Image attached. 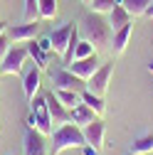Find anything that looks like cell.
Here are the masks:
<instances>
[{
  "label": "cell",
  "instance_id": "obj_32",
  "mask_svg": "<svg viewBox=\"0 0 153 155\" xmlns=\"http://www.w3.org/2000/svg\"><path fill=\"white\" fill-rule=\"evenodd\" d=\"M148 71H151V74H153V62H151V64H148Z\"/></svg>",
  "mask_w": 153,
  "mask_h": 155
},
{
  "label": "cell",
  "instance_id": "obj_7",
  "mask_svg": "<svg viewBox=\"0 0 153 155\" xmlns=\"http://www.w3.org/2000/svg\"><path fill=\"white\" fill-rule=\"evenodd\" d=\"M30 104H32V113H35V118H37V130H40L42 135H52V121H49V111H47L45 94L42 96H35Z\"/></svg>",
  "mask_w": 153,
  "mask_h": 155
},
{
  "label": "cell",
  "instance_id": "obj_29",
  "mask_svg": "<svg viewBox=\"0 0 153 155\" xmlns=\"http://www.w3.org/2000/svg\"><path fill=\"white\" fill-rule=\"evenodd\" d=\"M146 17H153V3L148 5V10H146Z\"/></svg>",
  "mask_w": 153,
  "mask_h": 155
},
{
  "label": "cell",
  "instance_id": "obj_1",
  "mask_svg": "<svg viewBox=\"0 0 153 155\" xmlns=\"http://www.w3.org/2000/svg\"><path fill=\"white\" fill-rule=\"evenodd\" d=\"M111 37H114V30H111L109 20H104V15L91 12L82 20V40H87L94 49L111 47Z\"/></svg>",
  "mask_w": 153,
  "mask_h": 155
},
{
  "label": "cell",
  "instance_id": "obj_13",
  "mask_svg": "<svg viewBox=\"0 0 153 155\" xmlns=\"http://www.w3.org/2000/svg\"><path fill=\"white\" fill-rule=\"evenodd\" d=\"M131 32H133V25H131V22H128V25H124L121 30L114 32V37H111V49H114V57H121V54L126 52L128 40H131Z\"/></svg>",
  "mask_w": 153,
  "mask_h": 155
},
{
  "label": "cell",
  "instance_id": "obj_8",
  "mask_svg": "<svg viewBox=\"0 0 153 155\" xmlns=\"http://www.w3.org/2000/svg\"><path fill=\"white\" fill-rule=\"evenodd\" d=\"M52 84H54V89H72V91H84L87 89V81L79 79L76 74H72L67 67L52 74Z\"/></svg>",
  "mask_w": 153,
  "mask_h": 155
},
{
  "label": "cell",
  "instance_id": "obj_20",
  "mask_svg": "<svg viewBox=\"0 0 153 155\" xmlns=\"http://www.w3.org/2000/svg\"><path fill=\"white\" fill-rule=\"evenodd\" d=\"M131 153H138V155H151L153 153V135L148 133V135H141V138H136L131 143V148H128Z\"/></svg>",
  "mask_w": 153,
  "mask_h": 155
},
{
  "label": "cell",
  "instance_id": "obj_12",
  "mask_svg": "<svg viewBox=\"0 0 153 155\" xmlns=\"http://www.w3.org/2000/svg\"><path fill=\"white\" fill-rule=\"evenodd\" d=\"M25 148H27V155H47L45 135L37 128H27L25 130Z\"/></svg>",
  "mask_w": 153,
  "mask_h": 155
},
{
  "label": "cell",
  "instance_id": "obj_4",
  "mask_svg": "<svg viewBox=\"0 0 153 155\" xmlns=\"http://www.w3.org/2000/svg\"><path fill=\"white\" fill-rule=\"evenodd\" d=\"M30 59V52L27 47H10V52L3 57L0 62V74H8V76H17L22 71V67Z\"/></svg>",
  "mask_w": 153,
  "mask_h": 155
},
{
  "label": "cell",
  "instance_id": "obj_26",
  "mask_svg": "<svg viewBox=\"0 0 153 155\" xmlns=\"http://www.w3.org/2000/svg\"><path fill=\"white\" fill-rule=\"evenodd\" d=\"M10 52V37L8 35H0V62H3V57Z\"/></svg>",
  "mask_w": 153,
  "mask_h": 155
},
{
  "label": "cell",
  "instance_id": "obj_3",
  "mask_svg": "<svg viewBox=\"0 0 153 155\" xmlns=\"http://www.w3.org/2000/svg\"><path fill=\"white\" fill-rule=\"evenodd\" d=\"M87 140H84V133L76 123H64L59 128L52 130V145H49V155H59L64 150H72V148H82Z\"/></svg>",
  "mask_w": 153,
  "mask_h": 155
},
{
  "label": "cell",
  "instance_id": "obj_16",
  "mask_svg": "<svg viewBox=\"0 0 153 155\" xmlns=\"http://www.w3.org/2000/svg\"><path fill=\"white\" fill-rule=\"evenodd\" d=\"M131 20H133V17L128 15V10H126L121 3H119L116 8H114V10L109 12V25H111V30H114V32H116V30H121L124 25H128Z\"/></svg>",
  "mask_w": 153,
  "mask_h": 155
},
{
  "label": "cell",
  "instance_id": "obj_27",
  "mask_svg": "<svg viewBox=\"0 0 153 155\" xmlns=\"http://www.w3.org/2000/svg\"><path fill=\"white\" fill-rule=\"evenodd\" d=\"M79 150H82V155H99V148H94V145H89V143H84Z\"/></svg>",
  "mask_w": 153,
  "mask_h": 155
},
{
  "label": "cell",
  "instance_id": "obj_24",
  "mask_svg": "<svg viewBox=\"0 0 153 155\" xmlns=\"http://www.w3.org/2000/svg\"><path fill=\"white\" fill-rule=\"evenodd\" d=\"M40 17L42 20H54L57 17V0H40Z\"/></svg>",
  "mask_w": 153,
  "mask_h": 155
},
{
  "label": "cell",
  "instance_id": "obj_14",
  "mask_svg": "<svg viewBox=\"0 0 153 155\" xmlns=\"http://www.w3.org/2000/svg\"><path fill=\"white\" fill-rule=\"evenodd\" d=\"M40 71H42L40 67H32V69H27L25 79H22V89H25L27 101H32L37 96V91H40Z\"/></svg>",
  "mask_w": 153,
  "mask_h": 155
},
{
  "label": "cell",
  "instance_id": "obj_11",
  "mask_svg": "<svg viewBox=\"0 0 153 155\" xmlns=\"http://www.w3.org/2000/svg\"><path fill=\"white\" fill-rule=\"evenodd\" d=\"M5 35L10 42H30L37 37V22H22V25H8Z\"/></svg>",
  "mask_w": 153,
  "mask_h": 155
},
{
  "label": "cell",
  "instance_id": "obj_31",
  "mask_svg": "<svg viewBox=\"0 0 153 155\" xmlns=\"http://www.w3.org/2000/svg\"><path fill=\"white\" fill-rule=\"evenodd\" d=\"M82 3H84V5H87V8H89V5H91V0H82Z\"/></svg>",
  "mask_w": 153,
  "mask_h": 155
},
{
  "label": "cell",
  "instance_id": "obj_21",
  "mask_svg": "<svg viewBox=\"0 0 153 155\" xmlns=\"http://www.w3.org/2000/svg\"><path fill=\"white\" fill-rule=\"evenodd\" d=\"M37 20H40V0H25L22 22H37Z\"/></svg>",
  "mask_w": 153,
  "mask_h": 155
},
{
  "label": "cell",
  "instance_id": "obj_9",
  "mask_svg": "<svg viewBox=\"0 0 153 155\" xmlns=\"http://www.w3.org/2000/svg\"><path fill=\"white\" fill-rule=\"evenodd\" d=\"M101 67V62H99V57H97V52H94V54H89V57H84V59H74L67 69L72 71V74H76V76H79V79H89V76L94 74V71H97Z\"/></svg>",
  "mask_w": 153,
  "mask_h": 155
},
{
  "label": "cell",
  "instance_id": "obj_33",
  "mask_svg": "<svg viewBox=\"0 0 153 155\" xmlns=\"http://www.w3.org/2000/svg\"><path fill=\"white\" fill-rule=\"evenodd\" d=\"M126 155H138V153H131V150H128V153H126Z\"/></svg>",
  "mask_w": 153,
  "mask_h": 155
},
{
  "label": "cell",
  "instance_id": "obj_22",
  "mask_svg": "<svg viewBox=\"0 0 153 155\" xmlns=\"http://www.w3.org/2000/svg\"><path fill=\"white\" fill-rule=\"evenodd\" d=\"M119 3H121V0H91L89 10H91V12H97V15H109Z\"/></svg>",
  "mask_w": 153,
  "mask_h": 155
},
{
  "label": "cell",
  "instance_id": "obj_15",
  "mask_svg": "<svg viewBox=\"0 0 153 155\" xmlns=\"http://www.w3.org/2000/svg\"><path fill=\"white\" fill-rule=\"evenodd\" d=\"M69 116H72V123H76V126H79V128H84L87 123H91L94 118H99V116L97 113H94L84 101L79 104V106H74L72 111H69Z\"/></svg>",
  "mask_w": 153,
  "mask_h": 155
},
{
  "label": "cell",
  "instance_id": "obj_28",
  "mask_svg": "<svg viewBox=\"0 0 153 155\" xmlns=\"http://www.w3.org/2000/svg\"><path fill=\"white\" fill-rule=\"evenodd\" d=\"M37 45H40V49H42L45 54H49V52H52V42H49V37H45V40H40Z\"/></svg>",
  "mask_w": 153,
  "mask_h": 155
},
{
  "label": "cell",
  "instance_id": "obj_23",
  "mask_svg": "<svg viewBox=\"0 0 153 155\" xmlns=\"http://www.w3.org/2000/svg\"><path fill=\"white\" fill-rule=\"evenodd\" d=\"M27 52H30V57L35 59V64L40 67V69H45V67H47V57H45V52L40 49V45H37L35 40H30V42H27Z\"/></svg>",
  "mask_w": 153,
  "mask_h": 155
},
{
  "label": "cell",
  "instance_id": "obj_2",
  "mask_svg": "<svg viewBox=\"0 0 153 155\" xmlns=\"http://www.w3.org/2000/svg\"><path fill=\"white\" fill-rule=\"evenodd\" d=\"M47 37L52 42V52L59 54L64 59V67H69L74 62V47H76V42H79V27H76L74 22H64L62 27L52 30Z\"/></svg>",
  "mask_w": 153,
  "mask_h": 155
},
{
  "label": "cell",
  "instance_id": "obj_10",
  "mask_svg": "<svg viewBox=\"0 0 153 155\" xmlns=\"http://www.w3.org/2000/svg\"><path fill=\"white\" fill-rule=\"evenodd\" d=\"M82 133H84V140H87L89 145L101 148V145H104V138H106V123H104L101 118H94L91 123H87V126L82 128Z\"/></svg>",
  "mask_w": 153,
  "mask_h": 155
},
{
  "label": "cell",
  "instance_id": "obj_19",
  "mask_svg": "<svg viewBox=\"0 0 153 155\" xmlns=\"http://www.w3.org/2000/svg\"><path fill=\"white\" fill-rule=\"evenodd\" d=\"M151 3H153V0H121V5L128 10L131 17H141V15H146V10H148Z\"/></svg>",
  "mask_w": 153,
  "mask_h": 155
},
{
  "label": "cell",
  "instance_id": "obj_17",
  "mask_svg": "<svg viewBox=\"0 0 153 155\" xmlns=\"http://www.w3.org/2000/svg\"><path fill=\"white\" fill-rule=\"evenodd\" d=\"M82 101L94 111V113H97L99 116V118H101V116L106 113V101H104V96H97V94H91V91H82Z\"/></svg>",
  "mask_w": 153,
  "mask_h": 155
},
{
  "label": "cell",
  "instance_id": "obj_6",
  "mask_svg": "<svg viewBox=\"0 0 153 155\" xmlns=\"http://www.w3.org/2000/svg\"><path fill=\"white\" fill-rule=\"evenodd\" d=\"M45 101H47V111H49L52 130L72 121V116H69V108H67V106H64V104H62V101L54 96V91H47V94H45Z\"/></svg>",
  "mask_w": 153,
  "mask_h": 155
},
{
  "label": "cell",
  "instance_id": "obj_5",
  "mask_svg": "<svg viewBox=\"0 0 153 155\" xmlns=\"http://www.w3.org/2000/svg\"><path fill=\"white\" fill-rule=\"evenodd\" d=\"M111 74H114V62H104L97 71H94L89 79H87V91L104 96L109 91V81H111Z\"/></svg>",
  "mask_w": 153,
  "mask_h": 155
},
{
  "label": "cell",
  "instance_id": "obj_30",
  "mask_svg": "<svg viewBox=\"0 0 153 155\" xmlns=\"http://www.w3.org/2000/svg\"><path fill=\"white\" fill-rule=\"evenodd\" d=\"M5 30H8V22H0V35H5Z\"/></svg>",
  "mask_w": 153,
  "mask_h": 155
},
{
  "label": "cell",
  "instance_id": "obj_25",
  "mask_svg": "<svg viewBox=\"0 0 153 155\" xmlns=\"http://www.w3.org/2000/svg\"><path fill=\"white\" fill-rule=\"evenodd\" d=\"M97 49H94L87 40H82L79 37V42H76V47H74V59H84V57H89V54H94Z\"/></svg>",
  "mask_w": 153,
  "mask_h": 155
},
{
  "label": "cell",
  "instance_id": "obj_18",
  "mask_svg": "<svg viewBox=\"0 0 153 155\" xmlns=\"http://www.w3.org/2000/svg\"><path fill=\"white\" fill-rule=\"evenodd\" d=\"M54 91V96L59 99L69 111L74 108V106H79L82 104V91H72V89H52Z\"/></svg>",
  "mask_w": 153,
  "mask_h": 155
}]
</instances>
